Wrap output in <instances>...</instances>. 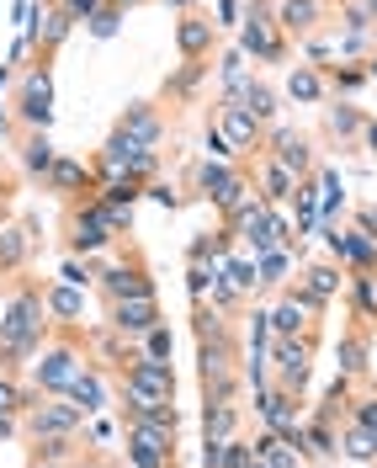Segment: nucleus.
<instances>
[{
  "label": "nucleus",
  "instance_id": "obj_1",
  "mask_svg": "<svg viewBox=\"0 0 377 468\" xmlns=\"http://www.w3.org/2000/svg\"><path fill=\"white\" fill-rule=\"evenodd\" d=\"M48 298L37 282H22V288L11 292V303H5V314H0V373H11V367H22L27 356L43 351L48 341Z\"/></svg>",
  "mask_w": 377,
  "mask_h": 468
},
{
  "label": "nucleus",
  "instance_id": "obj_2",
  "mask_svg": "<svg viewBox=\"0 0 377 468\" xmlns=\"http://www.w3.org/2000/svg\"><path fill=\"white\" fill-rule=\"evenodd\" d=\"M86 367H90L86 346L75 341L69 324H58V335H48L43 351H37V362H32V388H37V394H69Z\"/></svg>",
  "mask_w": 377,
  "mask_h": 468
},
{
  "label": "nucleus",
  "instance_id": "obj_3",
  "mask_svg": "<svg viewBox=\"0 0 377 468\" xmlns=\"http://www.w3.org/2000/svg\"><path fill=\"white\" fill-rule=\"evenodd\" d=\"M128 224H133L128 207H107L101 197L75 203L69 207V250H75V256H96V250H107Z\"/></svg>",
  "mask_w": 377,
  "mask_h": 468
},
{
  "label": "nucleus",
  "instance_id": "obj_4",
  "mask_svg": "<svg viewBox=\"0 0 377 468\" xmlns=\"http://www.w3.org/2000/svg\"><path fill=\"white\" fill-rule=\"evenodd\" d=\"M86 410H75L69 394H43L22 410V431L32 441H48V437H86Z\"/></svg>",
  "mask_w": 377,
  "mask_h": 468
},
{
  "label": "nucleus",
  "instance_id": "obj_5",
  "mask_svg": "<svg viewBox=\"0 0 377 468\" xmlns=\"http://www.w3.org/2000/svg\"><path fill=\"white\" fill-rule=\"evenodd\" d=\"M213 128L224 133V144H229L234 154H256V149H266V128H271V122H261L239 96H224L218 112H213Z\"/></svg>",
  "mask_w": 377,
  "mask_h": 468
},
{
  "label": "nucleus",
  "instance_id": "obj_6",
  "mask_svg": "<svg viewBox=\"0 0 377 468\" xmlns=\"http://www.w3.org/2000/svg\"><path fill=\"white\" fill-rule=\"evenodd\" d=\"M154 171H160V149H139L128 133H117V128H112V139L101 144V154H96V176H133V181L149 186Z\"/></svg>",
  "mask_w": 377,
  "mask_h": 468
},
{
  "label": "nucleus",
  "instance_id": "obj_7",
  "mask_svg": "<svg viewBox=\"0 0 377 468\" xmlns=\"http://www.w3.org/2000/svg\"><path fill=\"white\" fill-rule=\"evenodd\" d=\"M314 346H319V335H277V346H271V373H277V383H282L288 394H303V388H309Z\"/></svg>",
  "mask_w": 377,
  "mask_h": 468
},
{
  "label": "nucleus",
  "instance_id": "obj_8",
  "mask_svg": "<svg viewBox=\"0 0 377 468\" xmlns=\"http://www.w3.org/2000/svg\"><path fill=\"white\" fill-rule=\"evenodd\" d=\"M239 48H245V58H271V64L288 54V48H282V27H277V11H266L261 0H250V11H245Z\"/></svg>",
  "mask_w": 377,
  "mask_h": 468
},
{
  "label": "nucleus",
  "instance_id": "obj_9",
  "mask_svg": "<svg viewBox=\"0 0 377 468\" xmlns=\"http://www.w3.org/2000/svg\"><path fill=\"white\" fill-rule=\"evenodd\" d=\"M122 458L128 468H175V437L149 426H122Z\"/></svg>",
  "mask_w": 377,
  "mask_h": 468
},
{
  "label": "nucleus",
  "instance_id": "obj_10",
  "mask_svg": "<svg viewBox=\"0 0 377 468\" xmlns=\"http://www.w3.org/2000/svg\"><path fill=\"white\" fill-rule=\"evenodd\" d=\"M16 112H22V122H27L32 133H43V128L54 122V80H48V69H43V64L22 75V90H16Z\"/></svg>",
  "mask_w": 377,
  "mask_h": 468
},
{
  "label": "nucleus",
  "instance_id": "obj_11",
  "mask_svg": "<svg viewBox=\"0 0 377 468\" xmlns=\"http://www.w3.org/2000/svg\"><path fill=\"white\" fill-rule=\"evenodd\" d=\"M107 324H112L122 341H139V335H149L160 320V298L154 292H144V298H117V303H107Z\"/></svg>",
  "mask_w": 377,
  "mask_h": 468
},
{
  "label": "nucleus",
  "instance_id": "obj_12",
  "mask_svg": "<svg viewBox=\"0 0 377 468\" xmlns=\"http://www.w3.org/2000/svg\"><path fill=\"white\" fill-rule=\"evenodd\" d=\"M319 314H324V309L314 303V298H303L298 288H288L282 298H277V309H271L266 320H271V330H277V335H319V324H314Z\"/></svg>",
  "mask_w": 377,
  "mask_h": 468
},
{
  "label": "nucleus",
  "instance_id": "obj_13",
  "mask_svg": "<svg viewBox=\"0 0 377 468\" xmlns=\"http://www.w3.org/2000/svg\"><path fill=\"white\" fill-rule=\"evenodd\" d=\"M266 154H271L277 165H288V171L298 176V181L319 171V160H314L309 139H303V133H292V128H266Z\"/></svg>",
  "mask_w": 377,
  "mask_h": 468
},
{
  "label": "nucleus",
  "instance_id": "obj_14",
  "mask_svg": "<svg viewBox=\"0 0 377 468\" xmlns=\"http://www.w3.org/2000/svg\"><path fill=\"white\" fill-rule=\"evenodd\" d=\"M96 288H101L107 303H117V298H144V292H154V277H149L144 261H117L107 271H96Z\"/></svg>",
  "mask_w": 377,
  "mask_h": 468
},
{
  "label": "nucleus",
  "instance_id": "obj_15",
  "mask_svg": "<svg viewBox=\"0 0 377 468\" xmlns=\"http://www.w3.org/2000/svg\"><path fill=\"white\" fill-rule=\"evenodd\" d=\"M117 133H128L139 149H160L165 144V117H160L154 101H133V107H122V117H117Z\"/></svg>",
  "mask_w": 377,
  "mask_h": 468
},
{
  "label": "nucleus",
  "instance_id": "obj_16",
  "mask_svg": "<svg viewBox=\"0 0 377 468\" xmlns=\"http://www.w3.org/2000/svg\"><path fill=\"white\" fill-rule=\"evenodd\" d=\"M250 186H256V197H261V203H288L292 197V186H298V176L288 171V165H277V160H271V154H256V165H250Z\"/></svg>",
  "mask_w": 377,
  "mask_h": 468
},
{
  "label": "nucleus",
  "instance_id": "obj_17",
  "mask_svg": "<svg viewBox=\"0 0 377 468\" xmlns=\"http://www.w3.org/2000/svg\"><path fill=\"white\" fill-rule=\"evenodd\" d=\"M346 277H351V271L340 261H314V266H303V277H298L292 288L303 292V298H314L319 309H330V298L346 288Z\"/></svg>",
  "mask_w": 377,
  "mask_h": 468
},
{
  "label": "nucleus",
  "instance_id": "obj_18",
  "mask_svg": "<svg viewBox=\"0 0 377 468\" xmlns=\"http://www.w3.org/2000/svg\"><path fill=\"white\" fill-rule=\"evenodd\" d=\"M128 399V394H122ZM122 426H149V431H181V410L171 399H128L122 405Z\"/></svg>",
  "mask_w": 377,
  "mask_h": 468
},
{
  "label": "nucleus",
  "instance_id": "obj_19",
  "mask_svg": "<svg viewBox=\"0 0 377 468\" xmlns=\"http://www.w3.org/2000/svg\"><path fill=\"white\" fill-rule=\"evenodd\" d=\"M277 27L288 37H314L324 27V0H277Z\"/></svg>",
  "mask_w": 377,
  "mask_h": 468
},
{
  "label": "nucleus",
  "instance_id": "obj_20",
  "mask_svg": "<svg viewBox=\"0 0 377 468\" xmlns=\"http://www.w3.org/2000/svg\"><path fill=\"white\" fill-rule=\"evenodd\" d=\"M43 181H48V192H58V197H75V192H90L96 186V165L75 160V154H58L54 171L43 176Z\"/></svg>",
  "mask_w": 377,
  "mask_h": 468
},
{
  "label": "nucleus",
  "instance_id": "obj_21",
  "mask_svg": "<svg viewBox=\"0 0 377 468\" xmlns=\"http://www.w3.org/2000/svg\"><path fill=\"white\" fill-rule=\"evenodd\" d=\"M213 37H218V27H213L207 16H197V11H186V16L175 22V48H181V58H207Z\"/></svg>",
  "mask_w": 377,
  "mask_h": 468
},
{
  "label": "nucleus",
  "instance_id": "obj_22",
  "mask_svg": "<svg viewBox=\"0 0 377 468\" xmlns=\"http://www.w3.org/2000/svg\"><path fill=\"white\" fill-rule=\"evenodd\" d=\"M32 229L37 224H11V229H0V277H11V271H22L27 266V250H32Z\"/></svg>",
  "mask_w": 377,
  "mask_h": 468
},
{
  "label": "nucleus",
  "instance_id": "obj_23",
  "mask_svg": "<svg viewBox=\"0 0 377 468\" xmlns=\"http://www.w3.org/2000/svg\"><path fill=\"white\" fill-rule=\"evenodd\" d=\"M288 96L303 101V107H319L324 96H330V80L319 75V64H292L288 69Z\"/></svg>",
  "mask_w": 377,
  "mask_h": 468
},
{
  "label": "nucleus",
  "instance_id": "obj_24",
  "mask_svg": "<svg viewBox=\"0 0 377 468\" xmlns=\"http://www.w3.org/2000/svg\"><path fill=\"white\" fill-rule=\"evenodd\" d=\"M250 452H256L266 468H303V447L288 441V437H277V431H261V437L250 441Z\"/></svg>",
  "mask_w": 377,
  "mask_h": 468
},
{
  "label": "nucleus",
  "instance_id": "obj_25",
  "mask_svg": "<svg viewBox=\"0 0 377 468\" xmlns=\"http://www.w3.org/2000/svg\"><path fill=\"white\" fill-rule=\"evenodd\" d=\"M239 176H245V171H239V165H229V160H203V165L192 171V181H197V192H203V197H213V203H218V197L229 192Z\"/></svg>",
  "mask_w": 377,
  "mask_h": 468
},
{
  "label": "nucleus",
  "instance_id": "obj_26",
  "mask_svg": "<svg viewBox=\"0 0 377 468\" xmlns=\"http://www.w3.org/2000/svg\"><path fill=\"white\" fill-rule=\"evenodd\" d=\"M298 447H303V458H335V452H340V431H335V420H319V415L303 420V441H298Z\"/></svg>",
  "mask_w": 377,
  "mask_h": 468
},
{
  "label": "nucleus",
  "instance_id": "obj_27",
  "mask_svg": "<svg viewBox=\"0 0 377 468\" xmlns=\"http://www.w3.org/2000/svg\"><path fill=\"white\" fill-rule=\"evenodd\" d=\"M43 298H48V314H54V324H75V320H80V309H86V288H75V282L43 288Z\"/></svg>",
  "mask_w": 377,
  "mask_h": 468
},
{
  "label": "nucleus",
  "instance_id": "obj_28",
  "mask_svg": "<svg viewBox=\"0 0 377 468\" xmlns=\"http://www.w3.org/2000/svg\"><path fill=\"white\" fill-rule=\"evenodd\" d=\"M256 458L245 437H229V441H203V468H245Z\"/></svg>",
  "mask_w": 377,
  "mask_h": 468
},
{
  "label": "nucleus",
  "instance_id": "obj_29",
  "mask_svg": "<svg viewBox=\"0 0 377 468\" xmlns=\"http://www.w3.org/2000/svg\"><path fill=\"white\" fill-rule=\"evenodd\" d=\"M86 437H48V441H32V458L27 463H80L86 452Z\"/></svg>",
  "mask_w": 377,
  "mask_h": 468
},
{
  "label": "nucleus",
  "instance_id": "obj_30",
  "mask_svg": "<svg viewBox=\"0 0 377 468\" xmlns=\"http://www.w3.org/2000/svg\"><path fill=\"white\" fill-rule=\"evenodd\" d=\"M69 399H75V410H86V415H96V410H107V405H112V399H107V378H101L96 367H86V373L75 378Z\"/></svg>",
  "mask_w": 377,
  "mask_h": 468
},
{
  "label": "nucleus",
  "instance_id": "obj_31",
  "mask_svg": "<svg viewBox=\"0 0 377 468\" xmlns=\"http://www.w3.org/2000/svg\"><path fill=\"white\" fill-rule=\"evenodd\" d=\"M239 437V405H203V441Z\"/></svg>",
  "mask_w": 377,
  "mask_h": 468
},
{
  "label": "nucleus",
  "instance_id": "obj_32",
  "mask_svg": "<svg viewBox=\"0 0 377 468\" xmlns=\"http://www.w3.org/2000/svg\"><path fill=\"white\" fill-rule=\"evenodd\" d=\"M314 181H319V224H335V213L346 207V181L330 171V165H319Z\"/></svg>",
  "mask_w": 377,
  "mask_h": 468
},
{
  "label": "nucleus",
  "instance_id": "obj_33",
  "mask_svg": "<svg viewBox=\"0 0 377 468\" xmlns=\"http://www.w3.org/2000/svg\"><path fill=\"white\" fill-rule=\"evenodd\" d=\"M340 452H346L351 463H377V431L346 420V426H340Z\"/></svg>",
  "mask_w": 377,
  "mask_h": 468
},
{
  "label": "nucleus",
  "instance_id": "obj_34",
  "mask_svg": "<svg viewBox=\"0 0 377 468\" xmlns=\"http://www.w3.org/2000/svg\"><path fill=\"white\" fill-rule=\"evenodd\" d=\"M292 245H282V250H266V256H256V266H261V288H288V271H292Z\"/></svg>",
  "mask_w": 377,
  "mask_h": 468
},
{
  "label": "nucleus",
  "instance_id": "obj_35",
  "mask_svg": "<svg viewBox=\"0 0 377 468\" xmlns=\"http://www.w3.org/2000/svg\"><path fill=\"white\" fill-rule=\"evenodd\" d=\"M224 282H229L234 292H261V266H256V256H234L229 266H224Z\"/></svg>",
  "mask_w": 377,
  "mask_h": 468
},
{
  "label": "nucleus",
  "instance_id": "obj_36",
  "mask_svg": "<svg viewBox=\"0 0 377 468\" xmlns=\"http://www.w3.org/2000/svg\"><path fill=\"white\" fill-rule=\"evenodd\" d=\"M250 80H256V75H250V58L245 54H224V64H218V86H224V96H245Z\"/></svg>",
  "mask_w": 377,
  "mask_h": 468
},
{
  "label": "nucleus",
  "instance_id": "obj_37",
  "mask_svg": "<svg viewBox=\"0 0 377 468\" xmlns=\"http://www.w3.org/2000/svg\"><path fill=\"white\" fill-rule=\"evenodd\" d=\"M239 101H245L250 112L261 117V122H277V112H282V107H277V90L266 86V80H250V86H245V96H239Z\"/></svg>",
  "mask_w": 377,
  "mask_h": 468
},
{
  "label": "nucleus",
  "instance_id": "obj_38",
  "mask_svg": "<svg viewBox=\"0 0 377 468\" xmlns=\"http://www.w3.org/2000/svg\"><path fill=\"white\" fill-rule=\"evenodd\" d=\"M22 149H27V154H22V165H27L32 176H48V171H54V160H58V154H54V144H48L43 133H32V139H27Z\"/></svg>",
  "mask_w": 377,
  "mask_h": 468
},
{
  "label": "nucleus",
  "instance_id": "obj_39",
  "mask_svg": "<svg viewBox=\"0 0 377 468\" xmlns=\"http://www.w3.org/2000/svg\"><path fill=\"white\" fill-rule=\"evenodd\" d=\"M340 367H346L351 378L367 373V335H361V330H351L346 341H340Z\"/></svg>",
  "mask_w": 377,
  "mask_h": 468
},
{
  "label": "nucleus",
  "instance_id": "obj_40",
  "mask_svg": "<svg viewBox=\"0 0 377 468\" xmlns=\"http://www.w3.org/2000/svg\"><path fill=\"white\" fill-rule=\"evenodd\" d=\"M340 11H346V32H356V37H367L377 27V11L367 0H340Z\"/></svg>",
  "mask_w": 377,
  "mask_h": 468
},
{
  "label": "nucleus",
  "instance_id": "obj_41",
  "mask_svg": "<svg viewBox=\"0 0 377 468\" xmlns=\"http://www.w3.org/2000/svg\"><path fill=\"white\" fill-rule=\"evenodd\" d=\"M351 298L361 320H377V277H351Z\"/></svg>",
  "mask_w": 377,
  "mask_h": 468
},
{
  "label": "nucleus",
  "instance_id": "obj_42",
  "mask_svg": "<svg viewBox=\"0 0 377 468\" xmlns=\"http://www.w3.org/2000/svg\"><path fill=\"white\" fill-rule=\"evenodd\" d=\"M203 75H207V64H203V58H186V69H181V75H175L171 86H165V96H192Z\"/></svg>",
  "mask_w": 377,
  "mask_h": 468
},
{
  "label": "nucleus",
  "instance_id": "obj_43",
  "mask_svg": "<svg viewBox=\"0 0 377 468\" xmlns=\"http://www.w3.org/2000/svg\"><path fill=\"white\" fill-rule=\"evenodd\" d=\"M324 122H330V133H335V139H351V133H361V128H367L356 107H335V112L324 117Z\"/></svg>",
  "mask_w": 377,
  "mask_h": 468
},
{
  "label": "nucleus",
  "instance_id": "obj_44",
  "mask_svg": "<svg viewBox=\"0 0 377 468\" xmlns=\"http://www.w3.org/2000/svg\"><path fill=\"white\" fill-rule=\"evenodd\" d=\"M139 351H144V356H160V362H171V330L154 324L149 335H139Z\"/></svg>",
  "mask_w": 377,
  "mask_h": 468
},
{
  "label": "nucleus",
  "instance_id": "obj_45",
  "mask_svg": "<svg viewBox=\"0 0 377 468\" xmlns=\"http://www.w3.org/2000/svg\"><path fill=\"white\" fill-rule=\"evenodd\" d=\"M117 22H122V11H117V5H101V11L90 16V32H96V37H112Z\"/></svg>",
  "mask_w": 377,
  "mask_h": 468
},
{
  "label": "nucleus",
  "instance_id": "obj_46",
  "mask_svg": "<svg viewBox=\"0 0 377 468\" xmlns=\"http://www.w3.org/2000/svg\"><path fill=\"white\" fill-rule=\"evenodd\" d=\"M58 5H64V11H69L75 22H90V16H96V11H101L107 0H58Z\"/></svg>",
  "mask_w": 377,
  "mask_h": 468
},
{
  "label": "nucleus",
  "instance_id": "obj_47",
  "mask_svg": "<svg viewBox=\"0 0 377 468\" xmlns=\"http://www.w3.org/2000/svg\"><path fill=\"white\" fill-rule=\"evenodd\" d=\"M356 426H367V431H377V394H367V399H356V415H351Z\"/></svg>",
  "mask_w": 377,
  "mask_h": 468
},
{
  "label": "nucleus",
  "instance_id": "obj_48",
  "mask_svg": "<svg viewBox=\"0 0 377 468\" xmlns=\"http://www.w3.org/2000/svg\"><path fill=\"white\" fill-rule=\"evenodd\" d=\"M58 282H75V288H86V282H96V277H90V266H86V261H64Z\"/></svg>",
  "mask_w": 377,
  "mask_h": 468
},
{
  "label": "nucleus",
  "instance_id": "obj_49",
  "mask_svg": "<svg viewBox=\"0 0 377 468\" xmlns=\"http://www.w3.org/2000/svg\"><path fill=\"white\" fill-rule=\"evenodd\" d=\"M144 197H149V203H160V207H175V192L165 186V181H149V186H144Z\"/></svg>",
  "mask_w": 377,
  "mask_h": 468
},
{
  "label": "nucleus",
  "instance_id": "obj_50",
  "mask_svg": "<svg viewBox=\"0 0 377 468\" xmlns=\"http://www.w3.org/2000/svg\"><path fill=\"white\" fill-rule=\"evenodd\" d=\"M356 229H367L377 239V203L372 207H361V213H356Z\"/></svg>",
  "mask_w": 377,
  "mask_h": 468
},
{
  "label": "nucleus",
  "instance_id": "obj_51",
  "mask_svg": "<svg viewBox=\"0 0 377 468\" xmlns=\"http://www.w3.org/2000/svg\"><path fill=\"white\" fill-rule=\"evenodd\" d=\"M218 16H224V22H245V16H239V0H218Z\"/></svg>",
  "mask_w": 377,
  "mask_h": 468
},
{
  "label": "nucleus",
  "instance_id": "obj_52",
  "mask_svg": "<svg viewBox=\"0 0 377 468\" xmlns=\"http://www.w3.org/2000/svg\"><path fill=\"white\" fill-rule=\"evenodd\" d=\"M361 139H367V149L377 154V122H367V128H361Z\"/></svg>",
  "mask_w": 377,
  "mask_h": 468
},
{
  "label": "nucleus",
  "instance_id": "obj_53",
  "mask_svg": "<svg viewBox=\"0 0 377 468\" xmlns=\"http://www.w3.org/2000/svg\"><path fill=\"white\" fill-rule=\"evenodd\" d=\"M80 468H112V463H101L96 452H86V458H80Z\"/></svg>",
  "mask_w": 377,
  "mask_h": 468
},
{
  "label": "nucleus",
  "instance_id": "obj_54",
  "mask_svg": "<svg viewBox=\"0 0 377 468\" xmlns=\"http://www.w3.org/2000/svg\"><path fill=\"white\" fill-rule=\"evenodd\" d=\"M5 133H11V117H5V107H0V139H5Z\"/></svg>",
  "mask_w": 377,
  "mask_h": 468
},
{
  "label": "nucleus",
  "instance_id": "obj_55",
  "mask_svg": "<svg viewBox=\"0 0 377 468\" xmlns=\"http://www.w3.org/2000/svg\"><path fill=\"white\" fill-rule=\"evenodd\" d=\"M107 5H117V11H128V5H144V0H107Z\"/></svg>",
  "mask_w": 377,
  "mask_h": 468
},
{
  "label": "nucleus",
  "instance_id": "obj_56",
  "mask_svg": "<svg viewBox=\"0 0 377 468\" xmlns=\"http://www.w3.org/2000/svg\"><path fill=\"white\" fill-rule=\"evenodd\" d=\"M27 468H80V463H27Z\"/></svg>",
  "mask_w": 377,
  "mask_h": 468
},
{
  "label": "nucleus",
  "instance_id": "obj_57",
  "mask_svg": "<svg viewBox=\"0 0 377 468\" xmlns=\"http://www.w3.org/2000/svg\"><path fill=\"white\" fill-rule=\"evenodd\" d=\"M367 75H372V80H377V54H372V58H367Z\"/></svg>",
  "mask_w": 377,
  "mask_h": 468
},
{
  "label": "nucleus",
  "instance_id": "obj_58",
  "mask_svg": "<svg viewBox=\"0 0 377 468\" xmlns=\"http://www.w3.org/2000/svg\"><path fill=\"white\" fill-rule=\"evenodd\" d=\"M5 86H11V69H0V90H5Z\"/></svg>",
  "mask_w": 377,
  "mask_h": 468
},
{
  "label": "nucleus",
  "instance_id": "obj_59",
  "mask_svg": "<svg viewBox=\"0 0 377 468\" xmlns=\"http://www.w3.org/2000/svg\"><path fill=\"white\" fill-rule=\"evenodd\" d=\"M171 5H181V11H192V5H197V0H171Z\"/></svg>",
  "mask_w": 377,
  "mask_h": 468
},
{
  "label": "nucleus",
  "instance_id": "obj_60",
  "mask_svg": "<svg viewBox=\"0 0 377 468\" xmlns=\"http://www.w3.org/2000/svg\"><path fill=\"white\" fill-rule=\"evenodd\" d=\"M245 468H266V463H261V458H250V463H245Z\"/></svg>",
  "mask_w": 377,
  "mask_h": 468
},
{
  "label": "nucleus",
  "instance_id": "obj_61",
  "mask_svg": "<svg viewBox=\"0 0 377 468\" xmlns=\"http://www.w3.org/2000/svg\"><path fill=\"white\" fill-rule=\"evenodd\" d=\"M367 5H372V11H377V0H367Z\"/></svg>",
  "mask_w": 377,
  "mask_h": 468
},
{
  "label": "nucleus",
  "instance_id": "obj_62",
  "mask_svg": "<svg viewBox=\"0 0 377 468\" xmlns=\"http://www.w3.org/2000/svg\"><path fill=\"white\" fill-rule=\"evenodd\" d=\"M335 5H340V0H335Z\"/></svg>",
  "mask_w": 377,
  "mask_h": 468
}]
</instances>
